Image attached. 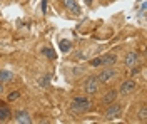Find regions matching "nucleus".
Wrapping results in <instances>:
<instances>
[{"mask_svg": "<svg viewBox=\"0 0 147 124\" xmlns=\"http://www.w3.org/2000/svg\"><path fill=\"white\" fill-rule=\"evenodd\" d=\"M49 81H50V76H45L44 81H40V84H42V86H47V84H49Z\"/></svg>", "mask_w": 147, "mask_h": 124, "instance_id": "18", "label": "nucleus"}, {"mask_svg": "<svg viewBox=\"0 0 147 124\" xmlns=\"http://www.w3.org/2000/svg\"><path fill=\"white\" fill-rule=\"evenodd\" d=\"M117 99V91H109L102 96V104H112Z\"/></svg>", "mask_w": 147, "mask_h": 124, "instance_id": "10", "label": "nucleus"}, {"mask_svg": "<svg viewBox=\"0 0 147 124\" xmlns=\"http://www.w3.org/2000/svg\"><path fill=\"white\" fill-rule=\"evenodd\" d=\"M59 45H60V50H62V52H69V50L72 49V44H70V40H67V39L60 40V42H59Z\"/></svg>", "mask_w": 147, "mask_h": 124, "instance_id": "13", "label": "nucleus"}, {"mask_svg": "<svg viewBox=\"0 0 147 124\" xmlns=\"http://www.w3.org/2000/svg\"><path fill=\"white\" fill-rule=\"evenodd\" d=\"M89 64H90L92 67H100V57H94Z\"/></svg>", "mask_w": 147, "mask_h": 124, "instance_id": "16", "label": "nucleus"}, {"mask_svg": "<svg viewBox=\"0 0 147 124\" xmlns=\"http://www.w3.org/2000/svg\"><path fill=\"white\" fill-rule=\"evenodd\" d=\"M120 112H122V104H119V102H112V106H110L109 109H107V112H105V117L107 119H115V117H119Z\"/></svg>", "mask_w": 147, "mask_h": 124, "instance_id": "5", "label": "nucleus"}, {"mask_svg": "<svg viewBox=\"0 0 147 124\" xmlns=\"http://www.w3.org/2000/svg\"><path fill=\"white\" fill-rule=\"evenodd\" d=\"M90 107H92V102L87 97H75L72 101V104H70V111H72L74 114H84Z\"/></svg>", "mask_w": 147, "mask_h": 124, "instance_id": "1", "label": "nucleus"}, {"mask_svg": "<svg viewBox=\"0 0 147 124\" xmlns=\"http://www.w3.org/2000/svg\"><path fill=\"white\" fill-rule=\"evenodd\" d=\"M0 92H3V84L0 82Z\"/></svg>", "mask_w": 147, "mask_h": 124, "instance_id": "20", "label": "nucleus"}, {"mask_svg": "<svg viewBox=\"0 0 147 124\" xmlns=\"http://www.w3.org/2000/svg\"><path fill=\"white\" fill-rule=\"evenodd\" d=\"M15 121L20 124H30L32 123V117H30V114L27 111H17L15 112Z\"/></svg>", "mask_w": 147, "mask_h": 124, "instance_id": "7", "label": "nucleus"}, {"mask_svg": "<svg viewBox=\"0 0 147 124\" xmlns=\"http://www.w3.org/2000/svg\"><path fill=\"white\" fill-rule=\"evenodd\" d=\"M85 3H87V5H90V3H92V0H85Z\"/></svg>", "mask_w": 147, "mask_h": 124, "instance_id": "21", "label": "nucleus"}, {"mask_svg": "<svg viewBox=\"0 0 147 124\" xmlns=\"http://www.w3.org/2000/svg\"><path fill=\"white\" fill-rule=\"evenodd\" d=\"M13 77H15V74H13L12 70H0V82H2V84L12 82Z\"/></svg>", "mask_w": 147, "mask_h": 124, "instance_id": "11", "label": "nucleus"}, {"mask_svg": "<svg viewBox=\"0 0 147 124\" xmlns=\"http://www.w3.org/2000/svg\"><path fill=\"white\" fill-rule=\"evenodd\" d=\"M10 117H12V112L7 106H2L0 104V123H7Z\"/></svg>", "mask_w": 147, "mask_h": 124, "instance_id": "12", "label": "nucleus"}, {"mask_svg": "<svg viewBox=\"0 0 147 124\" xmlns=\"http://www.w3.org/2000/svg\"><path fill=\"white\" fill-rule=\"evenodd\" d=\"M64 5L70 10L72 14H75V15H80V7H79L77 0H64Z\"/></svg>", "mask_w": 147, "mask_h": 124, "instance_id": "9", "label": "nucleus"}, {"mask_svg": "<svg viewBox=\"0 0 147 124\" xmlns=\"http://www.w3.org/2000/svg\"><path fill=\"white\" fill-rule=\"evenodd\" d=\"M115 62H117V56L115 54H107V56H102L100 57V66L112 67Z\"/></svg>", "mask_w": 147, "mask_h": 124, "instance_id": "8", "label": "nucleus"}, {"mask_svg": "<svg viewBox=\"0 0 147 124\" xmlns=\"http://www.w3.org/2000/svg\"><path fill=\"white\" fill-rule=\"evenodd\" d=\"M117 74H119V72H117L115 69L107 67V69H104L100 74L97 76V79H99V82H100V84H107V82H109V81H112L114 77H117Z\"/></svg>", "mask_w": 147, "mask_h": 124, "instance_id": "3", "label": "nucleus"}, {"mask_svg": "<svg viewBox=\"0 0 147 124\" xmlns=\"http://www.w3.org/2000/svg\"><path fill=\"white\" fill-rule=\"evenodd\" d=\"M139 62H140V56H139L137 50H130V52H127V56H125V60H124V64H125V67H136L139 66Z\"/></svg>", "mask_w": 147, "mask_h": 124, "instance_id": "4", "label": "nucleus"}, {"mask_svg": "<svg viewBox=\"0 0 147 124\" xmlns=\"http://www.w3.org/2000/svg\"><path fill=\"white\" fill-rule=\"evenodd\" d=\"M47 2H45V0H44V2H42V12H47Z\"/></svg>", "mask_w": 147, "mask_h": 124, "instance_id": "19", "label": "nucleus"}, {"mask_svg": "<svg viewBox=\"0 0 147 124\" xmlns=\"http://www.w3.org/2000/svg\"><path fill=\"white\" fill-rule=\"evenodd\" d=\"M42 54H44V56H47L50 60H55V59H57V54L54 52V49H50V47L44 49V50H42Z\"/></svg>", "mask_w": 147, "mask_h": 124, "instance_id": "14", "label": "nucleus"}, {"mask_svg": "<svg viewBox=\"0 0 147 124\" xmlns=\"http://www.w3.org/2000/svg\"><path fill=\"white\" fill-rule=\"evenodd\" d=\"M18 96H20V92H18V91L10 92V94H9V101H10V102H12V101H15V99H18Z\"/></svg>", "mask_w": 147, "mask_h": 124, "instance_id": "17", "label": "nucleus"}, {"mask_svg": "<svg viewBox=\"0 0 147 124\" xmlns=\"http://www.w3.org/2000/svg\"><path fill=\"white\" fill-rule=\"evenodd\" d=\"M99 79L97 76H90L87 77V81H85V84H84V89H85V92L87 94H95L97 91H99Z\"/></svg>", "mask_w": 147, "mask_h": 124, "instance_id": "2", "label": "nucleus"}, {"mask_svg": "<svg viewBox=\"0 0 147 124\" xmlns=\"http://www.w3.org/2000/svg\"><path fill=\"white\" fill-rule=\"evenodd\" d=\"M139 119H140L142 123H147V107L146 106L140 107V111H139Z\"/></svg>", "mask_w": 147, "mask_h": 124, "instance_id": "15", "label": "nucleus"}, {"mask_svg": "<svg viewBox=\"0 0 147 124\" xmlns=\"http://www.w3.org/2000/svg\"><path fill=\"white\" fill-rule=\"evenodd\" d=\"M136 89H137V84H136L134 81H125V82H122V86H120V94H124V96L132 94Z\"/></svg>", "mask_w": 147, "mask_h": 124, "instance_id": "6", "label": "nucleus"}]
</instances>
